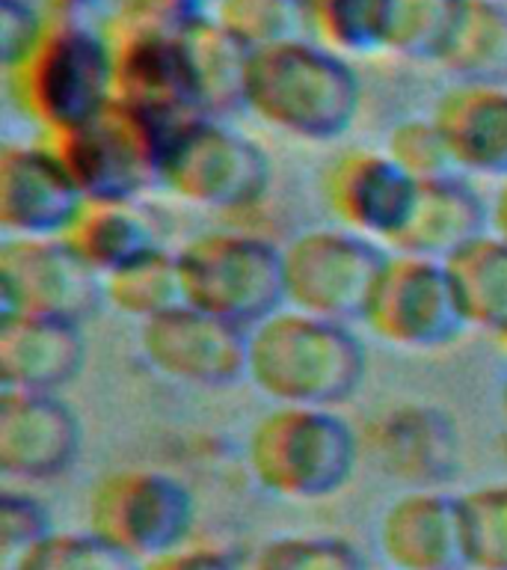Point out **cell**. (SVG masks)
<instances>
[{
    "mask_svg": "<svg viewBox=\"0 0 507 570\" xmlns=\"http://www.w3.org/2000/svg\"><path fill=\"white\" fill-rule=\"evenodd\" d=\"M501 3H507V0H501Z\"/></svg>",
    "mask_w": 507,
    "mask_h": 570,
    "instance_id": "41",
    "label": "cell"
},
{
    "mask_svg": "<svg viewBox=\"0 0 507 570\" xmlns=\"http://www.w3.org/2000/svg\"><path fill=\"white\" fill-rule=\"evenodd\" d=\"M83 428L57 392H0V470L48 481L78 463Z\"/></svg>",
    "mask_w": 507,
    "mask_h": 570,
    "instance_id": "17",
    "label": "cell"
},
{
    "mask_svg": "<svg viewBox=\"0 0 507 570\" xmlns=\"http://www.w3.org/2000/svg\"><path fill=\"white\" fill-rule=\"evenodd\" d=\"M382 151L407 173L416 185H427L436 178L460 176L454 167L451 149L445 142L434 116H412L389 131Z\"/></svg>",
    "mask_w": 507,
    "mask_h": 570,
    "instance_id": "33",
    "label": "cell"
},
{
    "mask_svg": "<svg viewBox=\"0 0 507 570\" xmlns=\"http://www.w3.org/2000/svg\"><path fill=\"white\" fill-rule=\"evenodd\" d=\"M83 324L44 315L0 321V383L12 392H57L87 363Z\"/></svg>",
    "mask_w": 507,
    "mask_h": 570,
    "instance_id": "19",
    "label": "cell"
},
{
    "mask_svg": "<svg viewBox=\"0 0 507 570\" xmlns=\"http://www.w3.org/2000/svg\"><path fill=\"white\" fill-rule=\"evenodd\" d=\"M395 0H309V21L315 42L327 45L341 57L389 51Z\"/></svg>",
    "mask_w": 507,
    "mask_h": 570,
    "instance_id": "26",
    "label": "cell"
},
{
    "mask_svg": "<svg viewBox=\"0 0 507 570\" xmlns=\"http://www.w3.org/2000/svg\"><path fill=\"white\" fill-rule=\"evenodd\" d=\"M83 203L69 169L44 140L0 149L3 238H62Z\"/></svg>",
    "mask_w": 507,
    "mask_h": 570,
    "instance_id": "15",
    "label": "cell"
},
{
    "mask_svg": "<svg viewBox=\"0 0 507 570\" xmlns=\"http://www.w3.org/2000/svg\"><path fill=\"white\" fill-rule=\"evenodd\" d=\"M365 372L362 338L341 321L285 306L249 330L247 381L274 404L336 410Z\"/></svg>",
    "mask_w": 507,
    "mask_h": 570,
    "instance_id": "2",
    "label": "cell"
},
{
    "mask_svg": "<svg viewBox=\"0 0 507 570\" xmlns=\"http://www.w3.org/2000/svg\"><path fill=\"white\" fill-rule=\"evenodd\" d=\"M389 253L341 226H320L294 235L282 247L285 306L318 318L362 321Z\"/></svg>",
    "mask_w": 507,
    "mask_h": 570,
    "instance_id": "9",
    "label": "cell"
},
{
    "mask_svg": "<svg viewBox=\"0 0 507 570\" xmlns=\"http://www.w3.org/2000/svg\"><path fill=\"white\" fill-rule=\"evenodd\" d=\"M7 71L18 114L42 137L89 122L113 101V51L101 27L51 21Z\"/></svg>",
    "mask_w": 507,
    "mask_h": 570,
    "instance_id": "3",
    "label": "cell"
},
{
    "mask_svg": "<svg viewBox=\"0 0 507 570\" xmlns=\"http://www.w3.org/2000/svg\"><path fill=\"white\" fill-rule=\"evenodd\" d=\"M496 342H498V345H501V351H505V354H507V330H505V333H498Z\"/></svg>",
    "mask_w": 507,
    "mask_h": 570,
    "instance_id": "39",
    "label": "cell"
},
{
    "mask_svg": "<svg viewBox=\"0 0 507 570\" xmlns=\"http://www.w3.org/2000/svg\"><path fill=\"white\" fill-rule=\"evenodd\" d=\"M457 173L507 181V87L451 83L430 114Z\"/></svg>",
    "mask_w": 507,
    "mask_h": 570,
    "instance_id": "20",
    "label": "cell"
},
{
    "mask_svg": "<svg viewBox=\"0 0 507 570\" xmlns=\"http://www.w3.org/2000/svg\"><path fill=\"white\" fill-rule=\"evenodd\" d=\"M463 568L507 570V484H484L457 497Z\"/></svg>",
    "mask_w": 507,
    "mask_h": 570,
    "instance_id": "28",
    "label": "cell"
},
{
    "mask_svg": "<svg viewBox=\"0 0 507 570\" xmlns=\"http://www.w3.org/2000/svg\"><path fill=\"white\" fill-rule=\"evenodd\" d=\"M140 564L101 541L96 532H57L30 547L7 570H137Z\"/></svg>",
    "mask_w": 507,
    "mask_h": 570,
    "instance_id": "32",
    "label": "cell"
},
{
    "mask_svg": "<svg viewBox=\"0 0 507 570\" xmlns=\"http://www.w3.org/2000/svg\"><path fill=\"white\" fill-rule=\"evenodd\" d=\"M105 303V283L62 238L0 240V321L16 315L83 321Z\"/></svg>",
    "mask_w": 507,
    "mask_h": 570,
    "instance_id": "12",
    "label": "cell"
},
{
    "mask_svg": "<svg viewBox=\"0 0 507 570\" xmlns=\"http://www.w3.org/2000/svg\"><path fill=\"white\" fill-rule=\"evenodd\" d=\"M498 407H501V419H505V428H507V377L501 383V392H498Z\"/></svg>",
    "mask_w": 507,
    "mask_h": 570,
    "instance_id": "38",
    "label": "cell"
},
{
    "mask_svg": "<svg viewBox=\"0 0 507 570\" xmlns=\"http://www.w3.org/2000/svg\"><path fill=\"white\" fill-rule=\"evenodd\" d=\"M181 36L190 51L205 114L226 119L243 107V83L252 51H247L238 39H231L208 12L190 21Z\"/></svg>",
    "mask_w": 507,
    "mask_h": 570,
    "instance_id": "25",
    "label": "cell"
},
{
    "mask_svg": "<svg viewBox=\"0 0 507 570\" xmlns=\"http://www.w3.org/2000/svg\"><path fill=\"white\" fill-rule=\"evenodd\" d=\"M243 570H368L362 552L336 534H279L252 552Z\"/></svg>",
    "mask_w": 507,
    "mask_h": 570,
    "instance_id": "31",
    "label": "cell"
},
{
    "mask_svg": "<svg viewBox=\"0 0 507 570\" xmlns=\"http://www.w3.org/2000/svg\"><path fill=\"white\" fill-rule=\"evenodd\" d=\"M362 440L332 407L276 404L247 436V466L256 484L288 502L327 499L354 479Z\"/></svg>",
    "mask_w": 507,
    "mask_h": 570,
    "instance_id": "4",
    "label": "cell"
},
{
    "mask_svg": "<svg viewBox=\"0 0 507 570\" xmlns=\"http://www.w3.org/2000/svg\"><path fill=\"white\" fill-rule=\"evenodd\" d=\"M362 87L350 62L327 45L297 36L252 51L243 110L274 131L309 142L345 137L359 116Z\"/></svg>",
    "mask_w": 507,
    "mask_h": 570,
    "instance_id": "1",
    "label": "cell"
},
{
    "mask_svg": "<svg viewBox=\"0 0 507 570\" xmlns=\"http://www.w3.org/2000/svg\"><path fill=\"white\" fill-rule=\"evenodd\" d=\"M460 9L463 0H395L389 53L439 66L460 21Z\"/></svg>",
    "mask_w": 507,
    "mask_h": 570,
    "instance_id": "29",
    "label": "cell"
},
{
    "mask_svg": "<svg viewBox=\"0 0 507 570\" xmlns=\"http://www.w3.org/2000/svg\"><path fill=\"white\" fill-rule=\"evenodd\" d=\"M439 66L454 83L507 87V3L463 0L460 21Z\"/></svg>",
    "mask_w": 507,
    "mask_h": 570,
    "instance_id": "24",
    "label": "cell"
},
{
    "mask_svg": "<svg viewBox=\"0 0 507 570\" xmlns=\"http://www.w3.org/2000/svg\"><path fill=\"white\" fill-rule=\"evenodd\" d=\"M460 301L466 327L487 330L493 336L507 330V240L496 232L480 235L445 262Z\"/></svg>",
    "mask_w": 507,
    "mask_h": 570,
    "instance_id": "23",
    "label": "cell"
},
{
    "mask_svg": "<svg viewBox=\"0 0 507 570\" xmlns=\"http://www.w3.org/2000/svg\"><path fill=\"white\" fill-rule=\"evenodd\" d=\"M270 178L267 151L217 116L178 125L160 158V190L208 212H238L261 203Z\"/></svg>",
    "mask_w": 507,
    "mask_h": 570,
    "instance_id": "7",
    "label": "cell"
},
{
    "mask_svg": "<svg viewBox=\"0 0 507 570\" xmlns=\"http://www.w3.org/2000/svg\"><path fill=\"white\" fill-rule=\"evenodd\" d=\"M487 232H493L489 205L475 194V187L466 185L460 176L436 178L418 185L412 214L391 249L430 262H448Z\"/></svg>",
    "mask_w": 507,
    "mask_h": 570,
    "instance_id": "21",
    "label": "cell"
},
{
    "mask_svg": "<svg viewBox=\"0 0 507 570\" xmlns=\"http://www.w3.org/2000/svg\"><path fill=\"white\" fill-rule=\"evenodd\" d=\"M300 3H302V7H309V0H300Z\"/></svg>",
    "mask_w": 507,
    "mask_h": 570,
    "instance_id": "40",
    "label": "cell"
},
{
    "mask_svg": "<svg viewBox=\"0 0 507 570\" xmlns=\"http://www.w3.org/2000/svg\"><path fill=\"white\" fill-rule=\"evenodd\" d=\"M208 16L247 51L297 39L309 27L300 0H211Z\"/></svg>",
    "mask_w": 507,
    "mask_h": 570,
    "instance_id": "30",
    "label": "cell"
},
{
    "mask_svg": "<svg viewBox=\"0 0 507 570\" xmlns=\"http://www.w3.org/2000/svg\"><path fill=\"white\" fill-rule=\"evenodd\" d=\"M418 185L377 149H347L320 176V196L332 226L377 244H395L407 226Z\"/></svg>",
    "mask_w": 507,
    "mask_h": 570,
    "instance_id": "14",
    "label": "cell"
},
{
    "mask_svg": "<svg viewBox=\"0 0 507 570\" xmlns=\"http://www.w3.org/2000/svg\"><path fill=\"white\" fill-rule=\"evenodd\" d=\"M62 240L101 283L160 247L137 203H83Z\"/></svg>",
    "mask_w": 507,
    "mask_h": 570,
    "instance_id": "22",
    "label": "cell"
},
{
    "mask_svg": "<svg viewBox=\"0 0 507 570\" xmlns=\"http://www.w3.org/2000/svg\"><path fill=\"white\" fill-rule=\"evenodd\" d=\"M489 220H493V232H496L498 238L507 240V181L498 185V194L489 205Z\"/></svg>",
    "mask_w": 507,
    "mask_h": 570,
    "instance_id": "37",
    "label": "cell"
},
{
    "mask_svg": "<svg viewBox=\"0 0 507 570\" xmlns=\"http://www.w3.org/2000/svg\"><path fill=\"white\" fill-rule=\"evenodd\" d=\"M362 449L407 490H443L460 466L454 419L434 404H398L368 422Z\"/></svg>",
    "mask_w": 507,
    "mask_h": 570,
    "instance_id": "16",
    "label": "cell"
},
{
    "mask_svg": "<svg viewBox=\"0 0 507 570\" xmlns=\"http://www.w3.org/2000/svg\"><path fill=\"white\" fill-rule=\"evenodd\" d=\"M193 520V493L163 470L122 466L89 488L87 529L137 564L185 547Z\"/></svg>",
    "mask_w": 507,
    "mask_h": 570,
    "instance_id": "8",
    "label": "cell"
},
{
    "mask_svg": "<svg viewBox=\"0 0 507 570\" xmlns=\"http://www.w3.org/2000/svg\"><path fill=\"white\" fill-rule=\"evenodd\" d=\"M137 570H243L229 552L213 550V547H178L158 559L142 561Z\"/></svg>",
    "mask_w": 507,
    "mask_h": 570,
    "instance_id": "36",
    "label": "cell"
},
{
    "mask_svg": "<svg viewBox=\"0 0 507 570\" xmlns=\"http://www.w3.org/2000/svg\"><path fill=\"white\" fill-rule=\"evenodd\" d=\"M140 351L167 381L229 390L247 381L249 330L181 303L140 324Z\"/></svg>",
    "mask_w": 507,
    "mask_h": 570,
    "instance_id": "13",
    "label": "cell"
},
{
    "mask_svg": "<svg viewBox=\"0 0 507 570\" xmlns=\"http://www.w3.org/2000/svg\"><path fill=\"white\" fill-rule=\"evenodd\" d=\"M362 324L398 351H436L466 330L445 262L409 253H389L365 303Z\"/></svg>",
    "mask_w": 507,
    "mask_h": 570,
    "instance_id": "10",
    "label": "cell"
},
{
    "mask_svg": "<svg viewBox=\"0 0 507 570\" xmlns=\"http://www.w3.org/2000/svg\"><path fill=\"white\" fill-rule=\"evenodd\" d=\"M48 18L36 0H0V53L3 69L24 57L42 36Z\"/></svg>",
    "mask_w": 507,
    "mask_h": 570,
    "instance_id": "35",
    "label": "cell"
},
{
    "mask_svg": "<svg viewBox=\"0 0 507 570\" xmlns=\"http://www.w3.org/2000/svg\"><path fill=\"white\" fill-rule=\"evenodd\" d=\"M105 303L119 315L146 324L185 303L178 256L158 247L105 279Z\"/></svg>",
    "mask_w": 507,
    "mask_h": 570,
    "instance_id": "27",
    "label": "cell"
},
{
    "mask_svg": "<svg viewBox=\"0 0 507 570\" xmlns=\"http://www.w3.org/2000/svg\"><path fill=\"white\" fill-rule=\"evenodd\" d=\"M185 303L252 330L285 309L282 247L249 232H202L176 249Z\"/></svg>",
    "mask_w": 507,
    "mask_h": 570,
    "instance_id": "5",
    "label": "cell"
},
{
    "mask_svg": "<svg viewBox=\"0 0 507 570\" xmlns=\"http://www.w3.org/2000/svg\"><path fill=\"white\" fill-rule=\"evenodd\" d=\"M53 532L51 511L30 493L7 490L0 499V570L21 559L30 547Z\"/></svg>",
    "mask_w": 507,
    "mask_h": 570,
    "instance_id": "34",
    "label": "cell"
},
{
    "mask_svg": "<svg viewBox=\"0 0 507 570\" xmlns=\"http://www.w3.org/2000/svg\"><path fill=\"white\" fill-rule=\"evenodd\" d=\"M391 570H463L460 508L445 490H404L377 525Z\"/></svg>",
    "mask_w": 507,
    "mask_h": 570,
    "instance_id": "18",
    "label": "cell"
},
{
    "mask_svg": "<svg viewBox=\"0 0 507 570\" xmlns=\"http://www.w3.org/2000/svg\"><path fill=\"white\" fill-rule=\"evenodd\" d=\"M169 128L151 116L110 101L89 122L42 137L69 169L87 203H137L160 187V158Z\"/></svg>",
    "mask_w": 507,
    "mask_h": 570,
    "instance_id": "6",
    "label": "cell"
},
{
    "mask_svg": "<svg viewBox=\"0 0 507 570\" xmlns=\"http://www.w3.org/2000/svg\"><path fill=\"white\" fill-rule=\"evenodd\" d=\"M113 51V98L169 131L208 116L181 30L101 27Z\"/></svg>",
    "mask_w": 507,
    "mask_h": 570,
    "instance_id": "11",
    "label": "cell"
}]
</instances>
